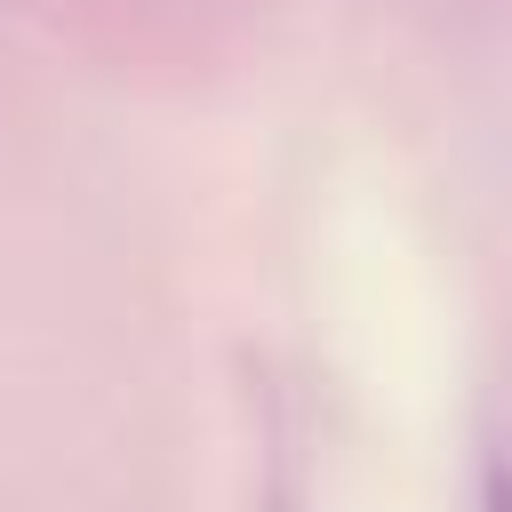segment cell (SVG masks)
Wrapping results in <instances>:
<instances>
[{
	"label": "cell",
	"instance_id": "obj_1",
	"mask_svg": "<svg viewBox=\"0 0 512 512\" xmlns=\"http://www.w3.org/2000/svg\"><path fill=\"white\" fill-rule=\"evenodd\" d=\"M496 512H512V480H496Z\"/></svg>",
	"mask_w": 512,
	"mask_h": 512
}]
</instances>
